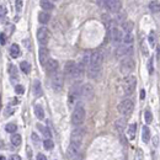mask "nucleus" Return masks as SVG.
<instances>
[{
  "label": "nucleus",
  "mask_w": 160,
  "mask_h": 160,
  "mask_svg": "<svg viewBox=\"0 0 160 160\" xmlns=\"http://www.w3.org/2000/svg\"><path fill=\"white\" fill-rule=\"evenodd\" d=\"M142 139H143L144 143H148L150 139V129L148 128V126H144L142 129Z\"/></svg>",
  "instance_id": "obj_22"
},
{
  "label": "nucleus",
  "mask_w": 160,
  "mask_h": 160,
  "mask_svg": "<svg viewBox=\"0 0 160 160\" xmlns=\"http://www.w3.org/2000/svg\"><path fill=\"white\" fill-rule=\"evenodd\" d=\"M20 68H21V70H22L25 74H28V73L31 72V65H30L27 62H25V60L20 63Z\"/></svg>",
  "instance_id": "obj_27"
},
{
  "label": "nucleus",
  "mask_w": 160,
  "mask_h": 160,
  "mask_svg": "<svg viewBox=\"0 0 160 160\" xmlns=\"http://www.w3.org/2000/svg\"><path fill=\"white\" fill-rule=\"evenodd\" d=\"M84 129L83 128H75L70 136V140H72V144L77 145V147H80L81 143H83V139H84Z\"/></svg>",
  "instance_id": "obj_8"
},
{
  "label": "nucleus",
  "mask_w": 160,
  "mask_h": 160,
  "mask_svg": "<svg viewBox=\"0 0 160 160\" xmlns=\"http://www.w3.org/2000/svg\"><path fill=\"white\" fill-rule=\"evenodd\" d=\"M148 72H149V74H153V59L150 58L149 59V62H148Z\"/></svg>",
  "instance_id": "obj_40"
},
{
  "label": "nucleus",
  "mask_w": 160,
  "mask_h": 160,
  "mask_svg": "<svg viewBox=\"0 0 160 160\" xmlns=\"http://www.w3.org/2000/svg\"><path fill=\"white\" fill-rule=\"evenodd\" d=\"M156 58H160V44L156 46Z\"/></svg>",
  "instance_id": "obj_47"
},
{
  "label": "nucleus",
  "mask_w": 160,
  "mask_h": 160,
  "mask_svg": "<svg viewBox=\"0 0 160 160\" xmlns=\"http://www.w3.org/2000/svg\"><path fill=\"white\" fill-rule=\"evenodd\" d=\"M116 128L118 129V132H123V128H124V119H118V121H116Z\"/></svg>",
  "instance_id": "obj_32"
},
{
  "label": "nucleus",
  "mask_w": 160,
  "mask_h": 160,
  "mask_svg": "<svg viewBox=\"0 0 160 160\" xmlns=\"http://www.w3.org/2000/svg\"><path fill=\"white\" fill-rule=\"evenodd\" d=\"M40 5L46 11H51V10L54 9V4H53L52 2H48V0H42V2L40 3Z\"/></svg>",
  "instance_id": "obj_23"
},
{
  "label": "nucleus",
  "mask_w": 160,
  "mask_h": 160,
  "mask_svg": "<svg viewBox=\"0 0 160 160\" xmlns=\"http://www.w3.org/2000/svg\"><path fill=\"white\" fill-rule=\"evenodd\" d=\"M0 36H2V46H5L6 44V34L5 33H2Z\"/></svg>",
  "instance_id": "obj_42"
},
{
  "label": "nucleus",
  "mask_w": 160,
  "mask_h": 160,
  "mask_svg": "<svg viewBox=\"0 0 160 160\" xmlns=\"http://www.w3.org/2000/svg\"><path fill=\"white\" fill-rule=\"evenodd\" d=\"M121 2L118 0H109V2H105V6H107L110 11L112 12H118L121 10Z\"/></svg>",
  "instance_id": "obj_14"
},
{
  "label": "nucleus",
  "mask_w": 160,
  "mask_h": 160,
  "mask_svg": "<svg viewBox=\"0 0 160 160\" xmlns=\"http://www.w3.org/2000/svg\"><path fill=\"white\" fill-rule=\"evenodd\" d=\"M136 84H137V80L133 75H128L124 78L123 80V91H124V95H132L136 90Z\"/></svg>",
  "instance_id": "obj_3"
},
{
  "label": "nucleus",
  "mask_w": 160,
  "mask_h": 160,
  "mask_svg": "<svg viewBox=\"0 0 160 160\" xmlns=\"http://www.w3.org/2000/svg\"><path fill=\"white\" fill-rule=\"evenodd\" d=\"M144 97H145V91H144V90H142V91H140V99L143 100Z\"/></svg>",
  "instance_id": "obj_49"
},
{
  "label": "nucleus",
  "mask_w": 160,
  "mask_h": 160,
  "mask_svg": "<svg viewBox=\"0 0 160 160\" xmlns=\"http://www.w3.org/2000/svg\"><path fill=\"white\" fill-rule=\"evenodd\" d=\"M44 67H46V70L48 73H56L57 69H58V62L56 59H49Z\"/></svg>",
  "instance_id": "obj_17"
},
{
  "label": "nucleus",
  "mask_w": 160,
  "mask_h": 160,
  "mask_svg": "<svg viewBox=\"0 0 160 160\" xmlns=\"http://www.w3.org/2000/svg\"><path fill=\"white\" fill-rule=\"evenodd\" d=\"M122 27H123V30L126 31L127 33H131V32H132V30H133V22H132V21H127V22H123Z\"/></svg>",
  "instance_id": "obj_29"
},
{
  "label": "nucleus",
  "mask_w": 160,
  "mask_h": 160,
  "mask_svg": "<svg viewBox=\"0 0 160 160\" xmlns=\"http://www.w3.org/2000/svg\"><path fill=\"white\" fill-rule=\"evenodd\" d=\"M49 19H51V15L48 14V12H46V11H41V12H38V21L41 22V24H47L48 21H49Z\"/></svg>",
  "instance_id": "obj_21"
},
{
  "label": "nucleus",
  "mask_w": 160,
  "mask_h": 160,
  "mask_svg": "<svg viewBox=\"0 0 160 160\" xmlns=\"http://www.w3.org/2000/svg\"><path fill=\"white\" fill-rule=\"evenodd\" d=\"M38 54H40V62H41V64L46 65L47 62L49 60V51L46 47H41Z\"/></svg>",
  "instance_id": "obj_16"
},
{
  "label": "nucleus",
  "mask_w": 160,
  "mask_h": 160,
  "mask_svg": "<svg viewBox=\"0 0 160 160\" xmlns=\"http://www.w3.org/2000/svg\"><path fill=\"white\" fill-rule=\"evenodd\" d=\"M85 109L83 103H77V106L74 107V111H73V115H72V122L74 126H80L83 124L84 119H85Z\"/></svg>",
  "instance_id": "obj_2"
},
{
  "label": "nucleus",
  "mask_w": 160,
  "mask_h": 160,
  "mask_svg": "<svg viewBox=\"0 0 160 160\" xmlns=\"http://www.w3.org/2000/svg\"><path fill=\"white\" fill-rule=\"evenodd\" d=\"M34 115H36V117L38 119H43L44 118V110H43V107L40 103L34 105Z\"/></svg>",
  "instance_id": "obj_20"
},
{
  "label": "nucleus",
  "mask_w": 160,
  "mask_h": 160,
  "mask_svg": "<svg viewBox=\"0 0 160 160\" xmlns=\"http://www.w3.org/2000/svg\"><path fill=\"white\" fill-rule=\"evenodd\" d=\"M63 85H64V77L60 74V73H56L53 74L52 78H51V86L54 91H59L63 89Z\"/></svg>",
  "instance_id": "obj_5"
},
{
  "label": "nucleus",
  "mask_w": 160,
  "mask_h": 160,
  "mask_svg": "<svg viewBox=\"0 0 160 160\" xmlns=\"http://www.w3.org/2000/svg\"><path fill=\"white\" fill-rule=\"evenodd\" d=\"M53 140L52 139H46L44 140V143H43V147H44V149H47V150H51L52 148H53Z\"/></svg>",
  "instance_id": "obj_34"
},
{
  "label": "nucleus",
  "mask_w": 160,
  "mask_h": 160,
  "mask_svg": "<svg viewBox=\"0 0 160 160\" xmlns=\"http://www.w3.org/2000/svg\"><path fill=\"white\" fill-rule=\"evenodd\" d=\"M133 42V34L132 33H126L123 37V43L124 44H132Z\"/></svg>",
  "instance_id": "obj_30"
},
{
  "label": "nucleus",
  "mask_w": 160,
  "mask_h": 160,
  "mask_svg": "<svg viewBox=\"0 0 160 160\" xmlns=\"http://www.w3.org/2000/svg\"><path fill=\"white\" fill-rule=\"evenodd\" d=\"M64 73L68 78H77L78 73V64L73 60H68L64 65Z\"/></svg>",
  "instance_id": "obj_7"
},
{
  "label": "nucleus",
  "mask_w": 160,
  "mask_h": 160,
  "mask_svg": "<svg viewBox=\"0 0 160 160\" xmlns=\"http://www.w3.org/2000/svg\"><path fill=\"white\" fill-rule=\"evenodd\" d=\"M132 46L131 44H122L116 48V57L117 58H128L132 54Z\"/></svg>",
  "instance_id": "obj_9"
},
{
  "label": "nucleus",
  "mask_w": 160,
  "mask_h": 160,
  "mask_svg": "<svg viewBox=\"0 0 160 160\" xmlns=\"http://www.w3.org/2000/svg\"><path fill=\"white\" fill-rule=\"evenodd\" d=\"M133 102L131 101V100H123L119 105H118V111H119V113L121 115H123V116H129L132 112H133Z\"/></svg>",
  "instance_id": "obj_6"
},
{
  "label": "nucleus",
  "mask_w": 160,
  "mask_h": 160,
  "mask_svg": "<svg viewBox=\"0 0 160 160\" xmlns=\"http://www.w3.org/2000/svg\"><path fill=\"white\" fill-rule=\"evenodd\" d=\"M94 95H95V90H94V86L91 84L86 83V84L81 85V96H83V99L89 101V100H91L94 97Z\"/></svg>",
  "instance_id": "obj_10"
},
{
  "label": "nucleus",
  "mask_w": 160,
  "mask_h": 160,
  "mask_svg": "<svg viewBox=\"0 0 160 160\" xmlns=\"http://www.w3.org/2000/svg\"><path fill=\"white\" fill-rule=\"evenodd\" d=\"M49 38H51V32H49L46 27H41V28H38V31H37V40H38L40 44L46 46V44L48 43Z\"/></svg>",
  "instance_id": "obj_11"
},
{
  "label": "nucleus",
  "mask_w": 160,
  "mask_h": 160,
  "mask_svg": "<svg viewBox=\"0 0 160 160\" xmlns=\"http://www.w3.org/2000/svg\"><path fill=\"white\" fill-rule=\"evenodd\" d=\"M144 117H145V123H147V124H150V123H152V119H153V116H152V112H150L149 110L145 111Z\"/></svg>",
  "instance_id": "obj_36"
},
{
  "label": "nucleus",
  "mask_w": 160,
  "mask_h": 160,
  "mask_svg": "<svg viewBox=\"0 0 160 160\" xmlns=\"http://www.w3.org/2000/svg\"><path fill=\"white\" fill-rule=\"evenodd\" d=\"M2 160H6V159H5V156H2Z\"/></svg>",
  "instance_id": "obj_50"
},
{
  "label": "nucleus",
  "mask_w": 160,
  "mask_h": 160,
  "mask_svg": "<svg viewBox=\"0 0 160 160\" xmlns=\"http://www.w3.org/2000/svg\"><path fill=\"white\" fill-rule=\"evenodd\" d=\"M15 5H16V9L17 10H21L22 9V2H20V0H17V2L15 3Z\"/></svg>",
  "instance_id": "obj_43"
},
{
  "label": "nucleus",
  "mask_w": 160,
  "mask_h": 160,
  "mask_svg": "<svg viewBox=\"0 0 160 160\" xmlns=\"http://www.w3.org/2000/svg\"><path fill=\"white\" fill-rule=\"evenodd\" d=\"M155 42H156L155 33H154V32H150V34H149V43H150V46H152V47H154Z\"/></svg>",
  "instance_id": "obj_37"
},
{
  "label": "nucleus",
  "mask_w": 160,
  "mask_h": 160,
  "mask_svg": "<svg viewBox=\"0 0 160 160\" xmlns=\"http://www.w3.org/2000/svg\"><path fill=\"white\" fill-rule=\"evenodd\" d=\"M134 60L131 58V57H128V58H124L122 62H121V65H119V70H121V73L123 74V75H129L131 73H132V70L134 69Z\"/></svg>",
  "instance_id": "obj_4"
},
{
  "label": "nucleus",
  "mask_w": 160,
  "mask_h": 160,
  "mask_svg": "<svg viewBox=\"0 0 160 160\" xmlns=\"http://www.w3.org/2000/svg\"><path fill=\"white\" fill-rule=\"evenodd\" d=\"M31 138H32V140L34 142V143H36V145H38V144H40V137H38L36 133H34V132L31 134Z\"/></svg>",
  "instance_id": "obj_39"
},
{
  "label": "nucleus",
  "mask_w": 160,
  "mask_h": 160,
  "mask_svg": "<svg viewBox=\"0 0 160 160\" xmlns=\"http://www.w3.org/2000/svg\"><path fill=\"white\" fill-rule=\"evenodd\" d=\"M136 131H137V124H136V123L129 124V127H128V132H127V134H128V139H129V140H133V139H134Z\"/></svg>",
  "instance_id": "obj_24"
},
{
  "label": "nucleus",
  "mask_w": 160,
  "mask_h": 160,
  "mask_svg": "<svg viewBox=\"0 0 160 160\" xmlns=\"http://www.w3.org/2000/svg\"><path fill=\"white\" fill-rule=\"evenodd\" d=\"M142 52H143L145 56H148V54H149V52H148V48H147V46H145V43H144V42L142 43Z\"/></svg>",
  "instance_id": "obj_41"
},
{
  "label": "nucleus",
  "mask_w": 160,
  "mask_h": 160,
  "mask_svg": "<svg viewBox=\"0 0 160 160\" xmlns=\"http://www.w3.org/2000/svg\"><path fill=\"white\" fill-rule=\"evenodd\" d=\"M15 91H16L17 95H22L24 91H25V89H24L22 85H16V86H15Z\"/></svg>",
  "instance_id": "obj_38"
},
{
  "label": "nucleus",
  "mask_w": 160,
  "mask_h": 160,
  "mask_svg": "<svg viewBox=\"0 0 160 160\" xmlns=\"http://www.w3.org/2000/svg\"><path fill=\"white\" fill-rule=\"evenodd\" d=\"M37 127H38V128H40V129H41V131L43 132V134H44V137H48V138H49V137L52 136V134H51V132H49V129H48L47 127H42V126H41V124H40V123H38V126H37Z\"/></svg>",
  "instance_id": "obj_35"
},
{
  "label": "nucleus",
  "mask_w": 160,
  "mask_h": 160,
  "mask_svg": "<svg viewBox=\"0 0 160 160\" xmlns=\"http://www.w3.org/2000/svg\"><path fill=\"white\" fill-rule=\"evenodd\" d=\"M10 160H21V158H20L19 155H12V156L10 158Z\"/></svg>",
  "instance_id": "obj_48"
},
{
  "label": "nucleus",
  "mask_w": 160,
  "mask_h": 160,
  "mask_svg": "<svg viewBox=\"0 0 160 160\" xmlns=\"http://www.w3.org/2000/svg\"><path fill=\"white\" fill-rule=\"evenodd\" d=\"M9 74L11 78H17V69L14 64H10V67H9Z\"/></svg>",
  "instance_id": "obj_31"
},
{
  "label": "nucleus",
  "mask_w": 160,
  "mask_h": 160,
  "mask_svg": "<svg viewBox=\"0 0 160 160\" xmlns=\"http://www.w3.org/2000/svg\"><path fill=\"white\" fill-rule=\"evenodd\" d=\"M33 94L36 97H41L43 95V90H42V85L40 83V80H34L33 83Z\"/></svg>",
  "instance_id": "obj_18"
},
{
  "label": "nucleus",
  "mask_w": 160,
  "mask_h": 160,
  "mask_svg": "<svg viewBox=\"0 0 160 160\" xmlns=\"http://www.w3.org/2000/svg\"><path fill=\"white\" fill-rule=\"evenodd\" d=\"M11 143L14 147H19L21 144V136L20 134H12L11 136Z\"/></svg>",
  "instance_id": "obj_25"
},
{
  "label": "nucleus",
  "mask_w": 160,
  "mask_h": 160,
  "mask_svg": "<svg viewBox=\"0 0 160 160\" xmlns=\"http://www.w3.org/2000/svg\"><path fill=\"white\" fill-rule=\"evenodd\" d=\"M103 63V56L100 51H96L91 56V63L87 67V73L91 79H97L101 74V67Z\"/></svg>",
  "instance_id": "obj_1"
},
{
  "label": "nucleus",
  "mask_w": 160,
  "mask_h": 160,
  "mask_svg": "<svg viewBox=\"0 0 160 160\" xmlns=\"http://www.w3.org/2000/svg\"><path fill=\"white\" fill-rule=\"evenodd\" d=\"M37 160H47V159H46V156L43 154H38L37 155Z\"/></svg>",
  "instance_id": "obj_46"
},
{
  "label": "nucleus",
  "mask_w": 160,
  "mask_h": 160,
  "mask_svg": "<svg viewBox=\"0 0 160 160\" xmlns=\"http://www.w3.org/2000/svg\"><path fill=\"white\" fill-rule=\"evenodd\" d=\"M91 56H93V53H90V52H85V54L83 56V64H85V65H90V63H91Z\"/></svg>",
  "instance_id": "obj_26"
},
{
  "label": "nucleus",
  "mask_w": 160,
  "mask_h": 160,
  "mask_svg": "<svg viewBox=\"0 0 160 160\" xmlns=\"http://www.w3.org/2000/svg\"><path fill=\"white\" fill-rule=\"evenodd\" d=\"M20 54H21L20 46L16 44V43H14V44L11 46V48H10V56H11L12 58H17V57H20Z\"/></svg>",
  "instance_id": "obj_19"
},
{
  "label": "nucleus",
  "mask_w": 160,
  "mask_h": 160,
  "mask_svg": "<svg viewBox=\"0 0 160 160\" xmlns=\"http://www.w3.org/2000/svg\"><path fill=\"white\" fill-rule=\"evenodd\" d=\"M12 112H14V110H12V109H5V111H4L5 116H10Z\"/></svg>",
  "instance_id": "obj_44"
},
{
  "label": "nucleus",
  "mask_w": 160,
  "mask_h": 160,
  "mask_svg": "<svg viewBox=\"0 0 160 160\" xmlns=\"http://www.w3.org/2000/svg\"><path fill=\"white\" fill-rule=\"evenodd\" d=\"M5 129H6V132H9V133H15V132H16V124H14V123H8L6 126H5Z\"/></svg>",
  "instance_id": "obj_33"
},
{
  "label": "nucleus",
  "mask_w": 160,
  "mask_h": 160,
  "mask_svg": "<svg viewBox=\"0 0 160 160\" xmlns=\"http://www.w3.org/2000/svg\"><path fill=\"white\" fill-rule=\"evenodd\" d=\"M5 14H6V10H5V8H4V6H2V9H0V16L4 17V16H5Z\"/></svg>",
  "instance_id": "obj_45"
},
{
  "label": "nucleus",
  "mask_w": 160,
  "mask_h": 160,
  "mask_svg": "<svg viewBox=\"0 0 160 160\" xmlns=\"http://www.w3.org/2000/svg\"><path fill=\"white\" fill-rule=\"evenodd\" d=\"M149 9H150L153 12H159V11H160V3H158V2H152V3H149Z\"/></svg>",
  "instance_id": "obj_28"
},
{
  "label": "nucleus",
  "mask_w": 160,
  "mask_h": 160,
  "mask_svg": "<svg viewBox=\"0 0 160 160\" xmlns=\"http://www.w3.org/2000/svg\"><path fill=\"white\" fill-rule=\"evenodd\" d=\"M68 159L69 160H80L81 158V152H80V147H77L74 144H70L67 152Z\"/></svg>",
  "instance_id": "obj_12"
},
{
  "label": "nucleus",
  "mask_w": 160,
  "mask_h": 160,
  "mask_svg": "<svg viewBox=\"0 0 160 160\" xmlns=\"http://www.w3.org/2000/svg\"><path fill=\"white\" fill-rule=\"evenodd\" d=\"M107 36L112 40V42H113V43L118 44L119 42H123V37H124V34L122 33V31H121L119 28L115 27L113 30H111V31H109V32H107Z\"/></svg>",
  "instance_id": "obj_13"
},
{
  "label": "nucleus",
  "mask_w": 160,
  "mask_h": 160,
  "mask_svg": "<svg viewBox=\"0 0 160 160\" xmlns=\"http://www.w3.org/2000/svg\"><path fill=\"white\" fill-rule=\"evenodd\" d=\"M79 95H81V87H79V85H74L72 87V90H70V93H69L70 103L75 102V100L79 97Z\"/></svg>",
  "instance_id": "obj_15"
}]
</instances>
